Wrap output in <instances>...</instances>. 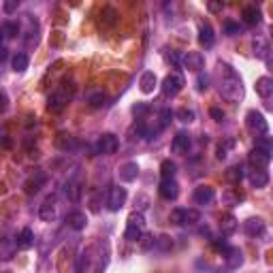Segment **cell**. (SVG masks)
<instances>
[{
  "mask_svg": "<svg viewBox=\"0 0 273 273\" xmlns=\"http://www.w3.org/2000/svg\"><path fill=\"white\" fill-rule=\"evenodd\" d=\"M216 77H218V88L220 94L231 103H239L244 98V82H241L239 73L235 71L226 62H218L216 66Z\"/></svg>",
  "mask_w": 273,
  "mask_h": 273,
  "instance_id": "1",
  "label": "cell"
},
{
  "mask_svg": "<svg viewBox=\"0 0 273 273\" xmlns=\"http://www.w3.org/2000/svg\"><path fill=\"white\" fill-rule=\"evenodd\" d=\"M169 220L177 226H194L196 222L201 220V214H198L196 209H173Z\"/></svg>",
  "mask_w": 273,
  "mask_h": 273,
  "instance_id": "2",
  "label": "cell"
},
{
  "mask_svg": "<svg viewBox=\"0 0 273 273\" xmlns=\"http://www.w3.org/2000/svg\"><path fill=\"white\" fill-rule=\"evenodd\" d=\"M71 96H73L71 88H66V85H62V88H58L52 96H49V101H47L49 111H54V113H60V111L68 105V101H71Z\"/></svg>",
  "mask_w": 273,
  "mask_h": 273,
  "instance_id": "3",
  "label": "cell"
},
{
  "mask_svg": "<svg viewBox=\"0 0 273 273\" xmlns=\"http://www.w3.org/2000/svg\"><path fill=\"white\" fill-rule=\"evenodd\" d=\"M246 126H247V130L250 133H254V135H267V130H269V124H267V120H265V115L260 113V111H247V115H246Z\"/></svg>",
  "mask_w": 273,
  "mask_h": 273,
  "instance_id": "4",
  "label": "cell"
},
{
  "mask_svg": "<svg viewBox=\"0 0 273 273\" xmlns=\"http://www.w3.org/2000/svg\"><path fill=\"white\" fill-rule=\"evenodd\" d=\"M160 90H163V94L166 98L177 96L179 92L184 90V77L179 75V73H171V75H166L163 79V85H160Z\"/></svg>",
  "mask_w": 273,
  "mask_h": 273,
  "instance_id": "5",
  "label": "cell"
},
{
  "mask_svg": "<svg viewBox=\"0 0 273 273\" xmlns=\"http://www.w3.org/2000/svg\"><path fill=\"white\" fill-rule=\"evenodd\" d=\"M179 64L190 73H201L205 68V55L201 52H186L182 58H179Z\"/></svg>",
  "mask_w": 273,
  "mask_h": 273,
  "instance_id": "6",
  "label": "cell"
},
{
  "mask_svg": "<svg viewBox=\"0 0 273 273\" xmlns=\"http://www.w3.org/2000/svg\"><path fill=\"white\" fill-rule=\"evenodd\" d=\"M117 147H120V141H117V136L111 135V133L101 135V136H98V141H96V152L103 154V156H111V154H115Z\"/></svg>",
  "mask_w": 273,
  "mask_h": 273,
  "instance_id": "7",
  "label": "cell"
},
{
  "mask_svg": "<svg viewBox=\"0 0 273 273\" xmlns=\"http://www.w3.org/2000/svg\"><path fill=\"white\" fill-rule=\"evenodd\" d=\"M126 188H120V186H113V188L109 190V196H107V207L109 212H120V209L126 205Z\"/></svg>",
  "mask_w": 273,
  "mask_h": 273,
  "instance_id": "8",
  "label": "cell"
},
{
  "mask_svg": "<svg viewBox=\"0 0 273 273\" xmlns=\"http://www.w3.org/2000/svg\"><path fill=\"white\" fill-rule=\"evenodd\" d=\"M158 192L163 198H166V201H175L179 196V184L175 179H163L158 186Z\"/></svg>",
  "mask_w": 273,
  "mask_h": 273,
  "instance_id": "9",
  "label": "cell"
},
{
  "mask_svg": "<svg viewBox=\"0 0 273 273\" xmlns=\"http://www.w3.org/2000/svg\"><path fill=\"white\" fill-rule=\"evenodd\" d=\"M192 198H194L196 205H209L216 198V190L212 188V186H196Z\"/></svg>",
  "mask_w": 273,
  "mask_h": 273,
  "instance_id": "10",
  "label": "cell"
},
{
  "mask_svg": "<svg viewBox=\"0 0 273 273\" xmlns=\"http://www.w3.org/2000/svg\"><path fill=\"white\" fill-rule=\"evenodd\" d=\"M247 179H250V184L254 188H267V184H269V173L265 169H256V166H252L250 171H247Z\"/></svg>",
  "mask_w": 273,
  "mask_h": 273,
  "instance_id": "11",
  "label": "cell"
},
{
  "mask_svg": "<svg viewBox=\"0 0 273 273\" xmlns=\"http://www.w3.org/2000/svg\"><path fill=\"white\" fill-rule=\"evenodd\" d=\"M120 179L122 182H126V184H130V182H135L136 177H139V164L136 163H133V160H128V163H124L122 166H120Z\"/></svg>",
  "mask_w": 273,
  "mask_h": 273,
  "instance_id": "12",
  "label": "cell"
},
{
  "mask_svg": "<svg viewBox=\"0 0 273 273\" xmlns=\"http://www.w3.org/2000/svg\"><path fill=\"white\" fill-rule=\"evenodd\" d=\"M244 231L247 237H258L265 233V220L263 218H247L244 222Z\"/></svg>",
  "mask_w": 273,
  "mask_h": 273,
  "instance_id": "13",
  "label": "cell"
},
{
  "mask_svg": "<svg viewBox=\"0 0 273 273\" xmlns=\"http://www.w3.org/2000/svg\"><path fill=\"white\" fill-rule=\"evenodd\" d=\"M156 85H158V77H156V73L145 71L143 75H141V79H139V90L143 92V94H152V92L156 90Z\"/></svg>",
  "mask_w": 273,
  "mask_h": 273,
  "instance_id": "14",
  "label": "cell"
},
{
  "mask_svg": "<svg viewBox=\"0 0 273 273\" xmlns=\"http://www.w3.org/2000/svg\"><path fill=\"white\" fill-rule=\"evenodd\" d=\"M39 218L43 222H52L55 218V196H47L39 207Z\"/></svg>",
  "mask_w": 273,
  "mask_h": 273,
  "instance_id": "15",
  "label": "cell"
},
{
  "mask_svg": "<svg viewBox=\"0 0 273 273\" xmlns=\"http://www.w3.org/2000/svg\"><path fill=\"white\" fill-rule=\"evenodd\" d=\"M190 145H192V139H190V135L188 133H177L175 136H173V152L175 154H188L190 150Z\"/></svg>",
  "mask_w": 273,
  "mask_h": 273,
  "instance_id": "16",
  "label": "cell"
},
{
  "mask_svg": "<svg viewBox=\"0 0 273 273\" xmlns=\"http://www.w3.org/2000/svg\"><path fill=\"white\" fill-rule=\"evenodd\" d=\"M224 260H226V267L228 269H239L244 265V252L239 247H228L224 252Z\"/></svg>",
  "mask_w": 273,
  "mask_h": 273,
  "instance_id": "17",
  "label": "cell"
},
{
  "mask_svg": "<svg viewBox=\"0 0 273 273\" xmlns=\"http://www.w3.org/2000/svg\"><path fill=\"white\" fill-rule=\"evenodd\" d=\"M269 163H271V154L258 150V147H254V150L250 152V164L252 166H256V169H267Z\"/></svg>",
  "mask_w": 273,
  "mask_h": 273,
  "instance_id": "18",
  "label": "cell"
},
{
  "mask_svg": "<svg viewBox=\"0 0 273 273\" xmlns=\"http://www.w3.org/2000/svg\"><path fill=\"white\" fill-rule=\"evenodd\" d=\"M241 20H244V24H247V26H256V24H260V20H263V13H260L258 7L250 4V7H246L241 11Z\"/></svg>",
  "mask_w": 273,
  "mask_h": 273,
  "instance_id": "19",
  "label": "cell"
},
{
  "mask_svg": "<svg viewBox=\"0 0 273 273\" xmlns=\"http://www.w3.org/2000/svg\"><path fill=\"white\" fill-rule=\"evenodd\" d=\"M66 222L73 231H83V228L88 226V216H85L83 212H71L66 216Z\"/></svg>",
  "mask_w": 273,
  "mask_h": 273,
  "instance_id": "20",
  "label": "cell"
},
{
  "mask_svg": "<svg viewBox=\"0 0 273 273\" xmlns=\"http://www.w3.org/2000/svg\"><path fill=\"white\" fill-rule=\"evenodd\" d=\"M17 254V241L15 239H0V260H11Z\"/></svg>",
  "mask_w": 273,
  "mask_h": 273,
  "instance_id": "21",
  "label": "cell"
},
{
  "mask_svg": "<svg viewBox=\"0 0 273 273\" xmlns=\"http://www.w3.org/2000/svg\"><path fill=\"white\" fill-rule=\"evenodd\" d=\"M218 226H220V231H222V235H233L235 231H237V226H239V222H237V218H235L233 214H224L220 218V222H218Z\"/></svg>",
  "mask_w": 273,
  "mask_h": 273,
  "instance_id": "22",
  "label": "cell"
},
{
  "mask_svg": "<svg viewBox=\"0 0 273 273\" xmlns=\"http://www.w3.org/2000/svg\"><path fill=\"white\" fill-rule=\"evenodd\" d=\"M256 94L258 96H263V98H271L273 94V79L271 77H258L256 79Z\"/></svg>",
  "mask_w": 273,
  "mask_h": 273,
  "instance_id": "23",
  "label": "cell"
},
{
  "mask_svg": "<svg viewBox=\"0 0 273 273\" xmlns=\"http://www.w3.org/2000/svg\"><path fill=\"white\" fill-rule=\"evenodd\" d=\"M17 247H22V250H30V247L34 246V233H32V228H22V233L17 235Z\"/></svg>",
  "mask_w": 273,
  "mask_h": 273,
  "instance_id": "24",
  "label": "cell"
},
{
  "mask_svg": "<svg viewBox=\"0 0 273 273\" xmlns=\"http://www.w3.org/2000/svg\"><path fill=\"white\" fill-rule=\"evenodd\" d=\"M198 41H201L203 47H212L216 43V34H214V28L209 24H203L201 30H198Z\"/></svg>",
  "mask_w": 273,
  "mask_h": 273,
  "instance_id": "25",
  "label": "cell"
},
{
  "mask_svg": "<svg viewBox=\"0 0 273 273\" xmlns=\"http://www.w3.org/2000/svg\"><path fill=\"white\" fill-rule=\"evenodd\" d=\"M252 47H254V55H256V58H263V60L269 62L271 47H269V43H267L265 39H254L252 41Z\"/></svg>",
  "mask_w": 273,
  "mask_h": 273,
  "instance_id": "26",
  "label": "cell"
},
{
  "mask_svg": "<svg viewBox=\"0 0 273 273\" xmlns=\"http://www.w3.org/2000/svg\"><path fill=\"white\" fill-rule=\"evenodd\" d=\"M28 64H30V58L26 54H22V52H17L13 55V60H11V66H13L15 73H24L28 68Z\"/></svg>",
  "mask_w": 273,
  "mask_h": 273,
  "instance_id": "27",
  "label": "cell"
},
{
  "mask_svg": "<svg viewBox=\"0 0 273 273\" xmlns=\"http://www.w3.org/2000/svg\"><path fill=\"white\" fill-rule=\"evenodd\" d=\"M175 173H177V164L173 163V160H164V163L160 164V175H163V179H175Z\"/></svg>",
  "mask_w": 273,
  "mask_h": 273,
  "instance_id": "28",
  "label": "cell"
},
{
  "mask_svg": "<svg viewBox=\"0 0 273 273\" xmlns=\"http://www.w3.org/2000/svg\"><path fill=\"white\" fill-rule=\"evenodd\" d=\"M222 201H224L226 205H239L241 201H244V194L237 192V190H233V188H228V190L222 192Z\"/></svg>",
  "mask_w": 273,
  "mask_h": 273,
  "instance_id": "29",
  "label": "cell"
},
{
  "mask_svg": "<svg viewBox=\"0 0 273 273\" xmlns=\"http://www.w3.org/2000/svg\"><path fill=\"white\" fill-rule=\"evenodd\" d=\"M45 179H47V175L39 171V173H36V179L32 177L30 182H26V192H28V194H32V192H39L41 184H45Z\"/></svg>",
  "mask_w": 273,
  "mask_h": 273,
  "instance_id": "30",
  "label": "cell"
},
{
  "mask_svg": "<svg viewBox=\"0 0 273 273\" xmlns=\"http://www.w3.org/2000/svg\"><path fill=\"white\" fill-rule=\"evenodd\" d=\"M173 117H177V120L179 122H182V124H192V122H194V111H192V109H186V107H182V109H177L175 111V113H173Z\"/></svg>",
  "mask_w": 273,
  "mask_h": 273,
  "instance_id": "31",
  "label": "cell"
},
{
  "mask_svg": "<svg viewBox=\"0 0 273 273\" xmlns=\"http://www.w3.org/2000/svg\"><path fill=\"white\" fill-rule=\"evenodd\" d=\"M0 32H2V36L13 39V36L20 34V24H17V22H4L2 28H0Z\"/></svg>",
  "mask_w": 273,
  "mask_h": 273,
  "instance_id": "32",
  "label": "cell"
},
{
  "mask_svg": "<svg viewBox=\"0 0 273 273\" xmlns=\"http://www.w3.org/2000/svg\"><path fill=\"white\" fill-rule=\"evenodd\" d=\"M88 101L92 107H103L105 101H107V94H105L103 90H96V92H90L88 94Z\"/></svg>",
  "mask_w": 273,
  "mask_h": 273,
  "instance_id": "33",
  "label": "cell"
},
{
  "mask_svg": "<svg viewBox=\"0 0 273 273\" xmlns=\"http://www.w3.org/2000/svg\"><path fill=\"white\" fill-rule=\"evenodd\" d=\"M241 177H244V166H239V164H235V166H231V169L226 171V179H228V182H233V184H239Z\"/></svg>",
  "mask_w": 273,
  "mask_h": 273,
  "instance_id": "34",
  "label": "cell"
},
{
  "mask_svg": "<svg viewBox=\"0 0 273 273\" xmlns=\"http://www.w3.org/2000/svg\"><path fill=\"white\" fill-rule=\"evenodd\" d=\"M154 247H158L160 252H171L173 239L169 237V235H160V237H156V244H154Z\"/></svg>",
  "mask_w": 273,
  "mask_h": 273,
  "instance_id": "35",
  "label": "cell"
},
{
  "mask_svg": "<svg viewBox=\"0 0 273 273\" xmlns=\"http://www.w3.org/2000/svg\"><path fill=\"white\" fill-rule=\"evenodd\" d=\"M141 235H143V231H141L139 226L126 224V231H124V239H128V241H139Z\"/></svg>",
  "mask_w": 273,
  "mask_h": 273,
  "instance_id": "36",
  "label": "cell"
},
{
  "mask_svg": "<svg viewBox=\"0 0 273 273\" xmlns=\"http://www.w3.org/2000/svg\"><path fill=\"white\" fill-rule=\"evenodd\" d=\"M64 192H66V196L71 198V201H79L82 188H79V184H77V182H68V184H66V188H64Z\"/></svg>",
  "mask_w": 273,
  "mask_h": 273,
  "instance_id": "37",
  "label": "cell"
},
{
  "mask_svg": "<svg viewBox=\"0 0 273 273\" xmlns=\"http://www.w3.org/2000/svg\"><path fill=\"white\" fill-rule=\"evenodd\" d=\"M171 120H173V111L171 109H163V111H160V113H158V117H156V122H158V126L160 128H166V126H169V124H171Z\"/></svg>",
  "mask_w": 273,
  "mask_h": 273,
  "instance_id": "38",
  "label": "cell"
},
{
  "mask_svg": "<svg viewBox=\"0 0 273 273\" xmlns=\"http://www.w3.org/2000/svg\"><path fill=\"white\" fill-rule=\"evenodd\" d=\"M126 224H133V226H139V228H141V231H143V228H145V216H143V214H141V212H133V214H130V216H128V222H126Z\"/></svg>",
  "mask_w": 273,
  "mask_h": 273,
  "instance_id": "39",
  "label": "cell"
},
{
  "mask_svg": "<svg viewBox=\"0 0 273 273\" xmlns=\"http://www.w3.org/2000/svg\"><path fill=\"white\" fill-rule=\"evenodd\" d=\"M233 143H235V141L233 139H228V141H224V143H220L218 145V154H216V158H218V160H224L226 156H228V147H233Z\"/></svg>",
  "mask_w": 273,
  "mask_h": 273,
  "instance_id": "40",
  "label": "cell"
},
{
  "mask_svg": "<svg viewBox=\"0 0 273 273\" xmlns=\"http://www.w3.org/2000/svg\"><path fill=\"white\" fill-rule=\"evenodd\" d=\"M141 247H143V250H152L154 247V244H156V237H154V235H141Z\"/></svg>",
  "mask_w": 273,
  "mask_h": 273,
  "instance_id": "41",
  "label": "cell"
},
{
  "mask_svg": "<svg viewBox=\"0 0 273 273\" xmlns=\"http://www.w3.org/2000/svg\"><path fill=\"white\" fill-rule=\"evenodd\" d=\"M196 88H198V92H205L209 88V77L207 75H203V73H198V79H196Z\"/></svg>",
  "mask_w": 273,
  "mask_h": 273,
  "instance_id": "42",
  "label": "cell"
},
{
  "mask_svg": "<svg viewBox=\"0 0 273 273\" xmlns=\"http://www.w3.org/2000/svg\"><path fill=\"white\" fill-rule=\"evenodd\" d=\"M224 32H226L228 36L239 34V24H235V22H226V24H224Z\"/></svg>",
  "mask_w": 273,
  "mask_h": 273,
  "instance_id": "43",
  "label": "cell"
},
{
  "mask_svg": "<svg viewBox=\"0 0 273 273\" xmlns=\"http://www.w3.org/2000/svg\"><path fill=\"white\" fill-rule=\"evenodd\" d=\"M209 115H212L216 122H222V120H224V111L218 109V107H212V109H209Z\"/></svg>",
  "mask_w": 273,
  "mask_h": 273,
  "instance_id": "44",
  "label": "cell"
},
{
  "mask_svg": "<svg viewBox=\"0 0 273 273\" xmlns=\"http://www.w3.org/2000/svg\"><path fill=\"white\" fill-rule=\"evenodd\" d=\"M147 109H150V107H147L145 103H139V105H135V107H133V113L135 115H143V113H147Z\"/></svg>",
  "mask_w": 273,
  "mask_h": 273,
  "instance_id": "45",
  "label": "cell"
},
{
  "mask_svg": "<svg viewBox=\"0 0 273 273\" xmlns=\"http://www.w3.org/2000/svg\"><path fill=\"white\" fill-rule=\"evenodd\" d=\"M9 109V101H7V94H0V113H4V111Z\"/></svg>",
  "mask_w": 273,
  "mask_h": 273,
  "instance_id": "46",
  "label": "cell"
},
{
  "mask_svg": "<svg viewBox=\"0 0 273 273\" xmlns=\"http://www.w3.org/2000/svg\"><path fill=\"white\" fill-rule=\"evenodd\" d=\"M222 7H224L222 2H209V4H207V9L212 11V13H218V11H222Z\"/></svg>",
  "mask_w": 273,
  "mask_h": 273,
  "instance_id": "47",
  "label": "cell"
},
{
  "mask_svg": "<svg viewBox=\"0 0 273 273\" xmlns=\"http://www.w3.org/2000/svg\"><path fill=\"white\" fill-rule=\"evenodd\" d=\"M15 9H17V0H11V2H4V11H7V13H13Z\"/></svg>",
  "mask_w": 273,
  "mask_h": 273,
  "instance_id": "48",
  "label": "cell"
},
{
  "mask_svg": "<svg viewBox=\"0 0 273 273\" xmlns=\"http://www.w3.org/2000/svg\"><path fill=\"white\" fill-rule=\"evenodd\" d=\"M7 58V47H0V62Z\"/></svg>",
  "mask_w": 273,
  "mask_h": 273,
  "instance_id": "49",
  "label": "cell"
},
{
  "mask_svg": "<svg viewBox=\"0 0 273 273\" xmlns=\"http://www.w3.org/2000/svg\"><path fill=\"white\" fill-rule=\"evenodd\" d=\"M0 41H2V32H0ZM0 47H2V45H0Z\"/></svg>",
  "mask_w": 273,
  "mask_h": 273,
  "instance_id": "50",
  "label": "cell"
}]
</instances>
